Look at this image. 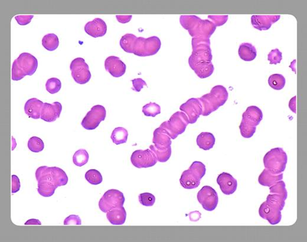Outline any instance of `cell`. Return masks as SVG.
<instances>
[{
	"instance_id": "obj_1",
	"label": "cell",
	"mask_w": 307,
	"mask_h": 242,
	"mask_svg": "<svg viewBox=\"0 0 307 242\" xmlns=\"http://www.w3.org/2000/svg\"><path fill=\"white\" fill-rule=\"evenodd\" d=\"M180 23L192 37V53L189 58L191 69L199 78H209L214 70L210 38L216 27L209 20H202L195 15L181 16Z\"/></svg>"
},
{
	"instance_id": "obj_2",
	"label": "cell",
	"mask_w": 307,
	"mask_h": 242,
	"mask_svg": "<svg viewBox=\"0 0 307 242\" xmlns=\"http://www.w3.org/2000/svg\"><path fill=\"white\" fill-rule=\"evenodd\" d=\"M38 182V193L44 197H51L56 188L68 184L67 173L58 167L40 166L35 173Z\"/></svg>"
},
{
	"instance_id": "obj_3",
	"label": "cell",
	"mask_w": 307,
	"mask_h": 242,
	"mask_svg": "<svg viewBox=\"0 0 307 242\" xmlns=\"http://www.w3.org/2000/svg\"><path fill=\"white\" fill-rule=\"evenodd\" d=\"M120 46L124 52L133 53L139 57L156 54L161 49L162 42L157 36L147 38L137 37L133 34H126L121 37Z\"/></svg>"
},
{
	"instance_id": "obj_4",
	"label": "cell",
	"mask_w": 307,
	"mask_h": 242,
	"mask_svg": "<svg viewBox=\"0 0 307 242\" xmlns=\"http://www.w3.org/2000/svg\"><path fill=\"white\" fill-rule=\"evenodd\" d=\"M285 197L276 193H270L266 201L262 203L259 209V215L271 225H275L281 222V211L285 205Z\"/></svg>"
},
{
	"instance_id": "obj_5",
	"label": "cell",
	"mask_w": 307,
	"mask_h": 242,
	"mask_svg": "<svg viewBox=\"0 0 307 242\" xmlns=\"http://www.w3.org/2000/svg\"><path fill=\"white\" fill-rule=\"evenodd\" d=\"M229 97V93L226 87L217 85L212 88L209 93L200 97L202 108V116H208L220 107L224 105Z\"/></svg>"
},
{
	"instance_id": "obj_6",
	"label": "cell",
	"mask_w": 307,
	"mask_h": 242,
	"mask_svg": "<svg viewBox=\"0 0 307 242\" xmlns=\"http://www.w3.org/2000/svg\"><path fill=\"white\" fill-rule=\"evenodd\" d=\"M38 67L37 59L30 53H23L12 65L11 79L19 81L26 76H32Z\"/></svg>"
},
{
	"instance_id": "obj_7",
	"label": "cell",
	"mask_w": 307,
	"mask_h": 242,
	"mask_svg": "<svg viewBox=\"0 0 307 242\" xmlns=\"http://www.w3.org/2000/svg\"><path fill=\"white\" fill-rule=\"evenodd\" d=\"M153 143L154 145H151L150 149L156 155L157 161H168L171 156V138L160 126L154 132Z\"/></svg>"
},
{
	"instance_id": "obj_8",
	"label": "cell",
	"mask_w": 307,
	"mask_h": 242,
	"mask_svg": "<svg viewBox=\"0 0 307 242\" xmlns=\"http://www.w3.org/2000/svg\"><path fill=\"white\" fill-rule=\"evenodd\" d=\"M262 119L263 113L257 106H251L247 108L242 114V122L239 126L242 136L246 138L252 137Z\"/></svg>"
},
{
	"instance_id": "obj_9",
	"label": "cell",
	"mask_w": 307,
	"mask_h": 242,
	"mask_svg": "<svg viewBox=\"0 0 307 242\" xmlns=\"http://www.w3.org/2000/svg\"><path fill=\"white\" fill-rule=\"evenodd\" d=\"M205 172L206 169L202 162L194 161L189 169L184 171L181 176L180 183L181 187L186 189H194L198 188Z\"/></svg>"
},
{
	"instance_id": "obj_10",
	"label": "cell",
	"mask_w": 307,
	"mask_h": 242,
	"mask_svg": "<svg viewBox=\"0 0 307 242\" xmlns=\"http://www.w3.org/2000/svg\"><path fill=\"white\" fill-rule=\"evenodd\" d=\"M287 161V153L281 147L271 149L264 158L265 169L275 175H279L284 172Z\"/></svg>"
},
{
	"instance_id": "obj_11",
	"label": "cell",
	"mask_w": 307,
	"mask_h": 242,
	"mask_svg": "<svg viewBox=\"0 0 307 242\" xmlns=\"http://www.w3.org/2000/svg\"><path fill=\"white\" fill-rule=\"evenodd\" d=\"M189 125V120L187 115L183 112L177 111L172 115L169 120L163 122L160 127L165 130L171 139L174 140L186 131Z\"/></svg>"
},
{
	"instance_id": "obj_12",
	"label": "cell",
	"mask_w": 307,
	"mask_h": 242,
	"mask_svg": "<svg viewBox=\"0 0 307 242\" xmlns=\"http://www.w3.org/2000/svg\"><path fill=\"white\" fill-rule=\"evenodd\" d=\"M125 199L123 192L116 189L106 191L99 202V208L103 213H107L111 209L123 206Z\"/></svg>"
},
{
	"instance_id": "obj_13",
	"label": "cell",
	"mask_w": 307,
	"mask_h": 242,
	"mask_svg": "<svg viewBox=\"0 0 307 242\" xmlns=\"http://www.w3.org/2000/svg\"><path fill=\"white\" fill-rule=\"evenodd\" d=\"M74 81L79 84L87 83L91 79V73L89 66L84 58H76L71 61L70 66Z\"/></svg>"
},
{
	"instance_id": "obj_14",
	"label": "cell",
	"mask_w": 307,
	"mask_h": 242,
	"mask_svg": "<svg viewBox=\"0 0 307 242\" xmlns=\"http://www.w3.org/2000/svg\"><path fill=\"white\" fill-rule=\"evenodd\" d=\"M106 116V109L103 106H94L83 118L81 125L83 128L88 131H93L105 120Z\"/></svg>"
},
{
	"instance_id": "obj_15",
	"label": "cell",
	"mask_w": 307,
	"mask_h": 242,
	"mask_svg": "<svg viewBox=\"0 0 307 242\" xmlns=\"http://www.w3.org/2000/svg\"><path fill=\"white\" fill-rule=\"evenodd\" d=\"M198 201L205 210L212 212L215 210L219 203V197L216 191L209 186H205L198 193Z\"/></svg>"
},
{
	"instance_id": "obj_16",
	"label": "cell",
	"mask_w": 307,
	"mask_h": 242,
	"mask_svg": "<svg viewBox=\"0 0 307 242\" xmlns=\"http://www.w3.org/2000/svg\"><path fill=\"white\" fill-rule=\"evenodd\" d=\"M131 161L134 166L142 169L153 167L158 161L154 152L150 149H146L137 150L134 152L131 155Z\"/></svg>"
},
{
	"instance_id": "obj_17",
	"label": "cell",
	"mask_w": 307,
	"mask_h": 242,
	"mask_svg": "<svg viewBox=\"0 0 307 242\" xmlns=\"http://www.w3.org/2000/svg\"><path fill=\"white\" fill-rule=\"evenodd\" d=\"M180 110L187 115L189 124L195 123L202 114L203 108L198 99L192 98L181 105Z\"/></svg>"
},
{
	"instance_id": "obj_18",
	"label": "cell",
	"mask_w": 307,
	"mask_h": 242,
	"mask_svg": "<svg viewBox=\"0 0 307 242\" xmlns=\"http://www.w3.org/2000/svg\"><path fill=\"white\" fill-rule=\"evenodd\" d=\"M280 18V15H253L251 17V23L253 27L259 31L268 30Z\"/></svg>"
},
{
	"instance_id": "obj_19",
	"label": "cell",
	"mask_w": 307,
	"mask_h": 242,
	"mask_svg": "<svg viewBox=\"0 0 307 242\" xmlns=\"http://www.w3.org/2000/svg\"><path fill=\"white\" fill-rule=\"evenodd\" d=\"M107 72L114 78H120L126 72L127 66L121 59L116 56H109L105 61Z\"/></svg>"
},
{
	"instance_id": "obj_20",
	"label": "cell",
	"mask_w": 307,
	"mask_h": 242,
	"mask_svg": "<svg viewBox=\"0 0 307 242\" xmlns=\"http://www.w3.org/2000/svg\"><path fill=\"white\" fill-rule=\"evenodd\" d=\"M217 183L220 190L226 195H231L236 191L238 188V182L231 174L223 172L217 177Z\"/></svg>"
},
{
	"instance_id": "obj_21",
	"label": "cell",
	"mask_w": 307,
	"mask_h": 242,
	"mask_svg": "<svg viewBox=\"0 0 307 242\" xmlns=\"http://www.w3.org/2000/svg\"><path fill=\"white\" fill-rule=\"evenodd\" d=\"M62 106L61 103L56 102L50 104L44 103L41 110L40 119L46 122H53L61 116Z\"/></svg>"
},
{
	"instance_id": "obj_22",
	"label": "cell",
	"mask_w": 307,
	"mask_h": 242,
	"mask_svg": "<svg viewBox=\"0 0 307 242\" xmlns=\"http://www.w3.org/2000/svg\"><path fill=\"white\" fill-rule=\"evenodd\" d=\"M86 34L94 38L104 36L107 32L106 24L100 18H96L94 20L86 23L85 26Z\"/></svg>"
},
{
	"instance_id": "obj_23",
	"label": "cell",
	"mask_w": 307,
	"mask_h": 242,
	"mask_svg": "<svg viewBox=\"0 0 307 242\" xmlns=\"http://www.w3.org/2000/svg\"><path fill=\"white\" fill-rule=\"evenodd\" d=\"M43 105V102L36 98L29 99L25 106V113L29 117L32 119H40Z\"/></svg>"
},
{
	"instance_id": "obj_24",
	"label": "cell",
	"mask_w": 307,
	"mask_h": 242,
	"mask_svg": "<svg viewBox=\"0 0 307 242\" xmlns=\"http://www.w3.org/2000/svg\"><path fill=\"white\" fill-rule=\"evenodd\" d=\"M106 217L113 225H123L127 219V212L124 206L114 208L107 212Z\"/></svg>"
},
{
	"instance_id": "obj_25",
	"label": "cell",
	"mask_w": 307,
	"mask_h": 242,
	"mask_svg": "<svg viewBox=\"0 0 307 242\" xmlns=\"http://www.w3.org/2000/svg\"><path fill=\"white\" fill-rule=\"evenodd\" d=\"M283 173L279 175H275L270 171L265 169L258 178L259 184L263 187H270L275 183L282 181Z\"/></svg>"
},
{
	"instance_id": "obj_26",
	"label": "cell",
	"mask_w": 307,
	"mask_h": 242,
	"mask_svg": "<svg viewBox=\"0 0 307 242\" xmlns=\"http://www.w3.org/2000/svg\"><path fill=\"white\" fill-rule=\"evenodd\" d=\"M238 54L242 60L245 61H252L254 60L257 55V51L254 46L250 43H242L240 44Z\"/></svg>"
},
{
	"instance_id": "obj_27",
	"label": "cell",
	"mask_w": 307,
	"mask_h": 242,
	"mask_svg": "<svg viewBox=\"0 0 307 242\" xmlns=\"http://www.w3.org/2000/svg\"><path fill=\"white\" fill-rule=\"evenodd\" d=\"M196 142L200 148L208 150L213 148L216 142V138L211 133L202 132L197 137Z\"/></svg>"
},
{
	"instance_id": "obj_28",
	"label": "cell",
	"mask_w": 307,
	"mask_h": 242,
	"mask_svg": "<svg viewBox=\"0 0 307 242\" xmlns=\"http://www.w3.org/2000/svg\"><path fill=\"white\" fill-rule=\"evenodd\" d=\"M128 137V132L127 129L122 127L115 128L112 133L111 138L113 143L116 145L127 143Z\"/></svg>"
},
{
	"instance_id": "obj_29",
	"label": "cell",
	"mask_w": 307,
	"mask_h": 242,
	"mask_svg": "<svg viewBox=\"0 0 307 242\" xmlns=\"http://www.w3.org/2000/svg\"><path fill=\"white\" fill-rule=\"evenodd\" d=\"M42 46L44 49L48 50V51H55L59 46L58 37L53 33L44 35L42 39Z\"/></svg>"
},
{
	"instance_id": "obj_30",
	"label": "cell",
	"mask_w": 307,
	"mask_h": 242,
	"mask_svg": "<svg viewBox=\"0 0 307 242\" xmlns=\"http://www.w3.org/2000/svg\"><path fill=\"white\" fill-rule=\"evenodd\" d=\"M270 86L275 90H281L284 88L286 84V79L279 74H274L268 79Z\"/></svg>"
},
{
	"instance_id": "obj_31",
	"label": "cell",
	"mask_w": 307,
	"mask_h": 242,
	"mask_svg": "<svg viewBox=\"0 0 307 242\" xmlns=\"http://www.w3.org/2000/svg\"><path fill=\"white\" fill-rule=\"evenodd\" d=\"M89 158V153L85 149L77 150L73 156V162L76 166L82 167L88 163Z\"/></svg>"
},
{
	"instance_id": "obj_32",
	"label": "cell",
	"mask_w": 307,
	"mask_h": 242,
	"mask_svg": "<svg viewBox=\"0 0 307 242\" xmlns=\"http://www.w3.org/2000/svg\"><path fill=\"white\" fill-rule=\"evenodd\" d=\"M85 179L89 184L93 185H100L103 181L102 175L96 169H91L86 172Z\"/></svg>"
},
{
	"instance_id": "obj_33",
	"label": "cell",
	"mask_w": 307,
	"mask_h": 242,
	"mask_svg": "<svg viewBox=\"0 0 307 242\" xmlns=\"http://www.w3.org/2000/svg\"><path fill=\"white\" fill-rule=\"evenodd\" d=\"M28 146L29 150L34 153L42 152L44 149L43 141L40 138L35 136L30 138Z\"/></svg>"
},
{
	"instance_id": "obj_34",
	"label": "cell",
	"mask_w": 307,
	"mask_h": 242,
	"mask_svg": "<svg viewBox=\"0 0 307 242\" xmlns=\"http://www.w3.org/2000/svg\"><path fill=\"white\" fill-rule=\"evenodd\" d=\"M142 113L147 117H155L161 113L160 105L156 103H150L142 108Z\"/></svg>"
},
{
	"instance_id": "obj_35",
	"label": "cell",
	"mask_w": 307,
	"mask_h": 242,
	"mask_svg": "<svg viewBox=\"0 0 307 242\" xmlns=\"http://www.w3.org/2000/svg\"><path fill=\"white\" fill-rule=\"evenodd\" d=\"M62 87V82L60 80L57 78H51L47 81L46 84V90L52 94L59 92Z\"/></svg>"
},
{
	"instance_id": "obj_36",
	"label": "cell",
	"mask_w": 307,
	"mask_h": 242,
	"mask_svg": "<svg viewBox=\"0 0 307 242\" xmlns=\"http://www.w3.org/2000/svg\"><path fill=\"white\" fill-rule=\"evenodd\" d=\"M270 193H276L280 194L287 199L288 192L286 189V185L285 182L280 181L275 183L273 186L270 187Z\"/></svg>"
},
{
	"instance_id": "obj_37",
	"label": "cell",
	"mask_w": 307,
	"mask_h": 242,
	"mask_svg": "<svg viewBox=\"0 0 307 242\" xmlns=\"http://www.w3.org/2000/svg\"><path fill=\"white\" fill-rule=\"evenodd\" d=\"M139 203L146 207H150L156 202V197L150 193H143L140 194L138 197Z\"/></svg>"
},
{
	"instance_id": "obj_38",
	"label": "cell",
	"mask_w": 307,
	"mask_h": 242,
	"mask_svg": "<svg viewBox=\"0 0 307 242\" xmlns=\"http://www.w3.org/2000/svg\"><path fill=\"white\" fill-rule=\"evenodd\" d=\"M282 60V53L279 49H275L271 51L268 55V60L271 64H277L281 63Z\"/></svg>"
},
{
	"instance_id": "obj_39",
	"label": "cell",
	"mask_w": 307,
	"mask_h": 242,
	"mask_svg": "<svg viewBox=\"0 0 307 242\" xmlns=\"http://www.w3.org/2000/svg\"><path fill=\"white\" fill-rule=\"evenodd\" d=\"M229 16H212V15H208V19H210L214 25L216 27H220L224 25L227 22Z\"/></svg>"
},
{
	"instance_id": "obj_40",
	"label": "cell",
	"mask_w": 307,
	"mask_h": 242,
	"mask_svg": "<svg viewBox=\"0 0 307 242\" xmlns=\"http://www.w3.org/2000/svg\"><path fill=\"white\" fill-rule=\"evenodd\" d=\"M34 17V15H19L15 17V19L19 25L26 26L31 23Z\"/></svg>"
},
{
	"instance_id": "obj_41",
	"label": "cell",
	"mask_w": 307,
	"mask_h": 242,
	"mask_svg": "<svg viewBox=\"0 0 307 242\" xmlns=\"http://www.w3.org/2000/svg\"><path fill=\"white\" fill-rule=\"evenodd\" d=\"M64 225H81V219L77 215H70L64 221Z\"/></svg>"
},
{
	"instance_id": "obj_42",
	"label": "cell",
	"mask_w": 307,
	"mask_h": 242,
	"mask_svg": "<svg viewBox=\"0 0 307 242\" xmlns=\"http://www.w3.org/2000/svg\"><path fill=\"white\" fill-rule=\"evenodd\" d=\"M133 85V89L136 92H140L144 86H147V83L142 79H135L132 81Z\"/></svg>"
},
{
	"instance_id": "obj_43",
	"label": "cell",
	"mask_w": 307,
	"mask_h": 242,
	"mask_svg": "<svg viewBox=\"0 0 307 242\" xmlns=\"http://www.w3.org/2000/svg\"><path fill=\"white\" fill-rule=\"evenodd\" d=\"M11 193H16L20 189L21 185L19 177L16 175L11 176Z\"/></svg>"
},
{
	"instance_id": "obj_44",
	"label": "cell",
	"mask_w": 307,
	"mask_h": 242,
	"mask_svg": "<svg viewBox=\"0 0 307 242\" xmlns=\"http://www.w3.org/2000/svg\"><path fill=\"white\" fill-rule=\"evenodd\" d=\"M116 18H117V20L119 23L125 24L130 22L131 19H132L133 16L132 15H126V16H120V15H117V16H116Z\"/></svg>"
},
{
	"instance_id": "obj_45",
	"label": "cell",
	"mask_w": 307,
	"mask_h": 242,
	"mask_svg": "<svg viewBox=\"0 0 307 242\" xmlns=\"http://www.w3.org/2000/svg\"><path fill=\"white\" fill-rule=\"evenodd\" d=\"M289 108L294 113H297V96H294L289 103Z\"/></svg>"
},
{
	"instance_id": "obj_46",
	"label": "cell",
	"mask_w": 307,
	"mask_h": 242,
	"mask_svg": "<svg viewBox=\"0 0 307 242\" xmlns=\"http://www.w3.org/2000/svg\"><path fill=\"white\" fill-rule=\"evenodd\" d=\"M202 215L200 212L198 211L192 212L189 214V217L191 221L193 222H196L201 219Z\"/></svg>"
},
{
	"instance_id": "obj_47",
	"label": "cell",
	"mask_w": 307,
	"mask_h": 242,
	"mask_svg": "<svg viewBox=\"0 0 307 242\" xmlns=\"http://www.w3.org/2000/svg\"><path fill=\"white\" fill-rule=\"evenodd\" d=\"M25 225H41L40 221L38 219H32L28 220L25 223Z\"/></svg>"
}]
</instances>
